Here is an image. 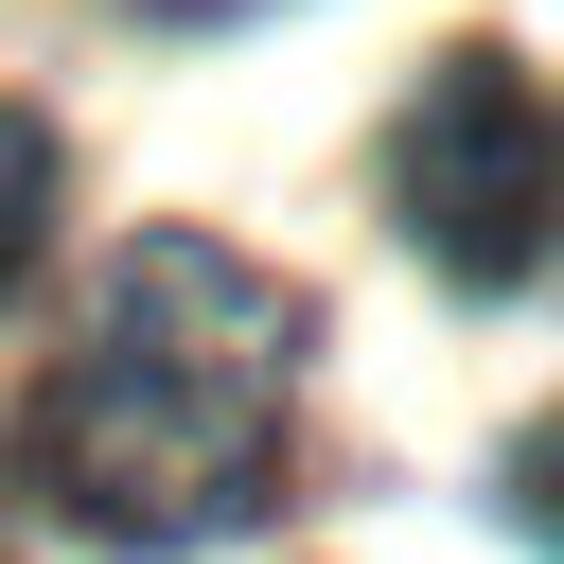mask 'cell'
<instances>
[{
  "mask_svg": "<svg viewBox=\"0 0 564 564\" xmlns=\"http://www.w3.org/2000/svg\"><path fill=\"white\" fill-rule=\"evenodd\" d=\"M282 388H300V300L194 229H141L88 300V352L35 405V494L106 546H194L282 476Z\"/></svg>",
  "mask_w": 564,
  "mask_h": 564,
  "instance_id": "obj_1",
  "label": "cell"
},
{
  "mask_svg": "<svg viewBox=\"0 0 564 564\" xmlns=\"http://www.w3.org/2000/svg\"><path fill=\"white\" fill-rule=\"evenodd\" d=\"M388 212L441 282H529L564 247V88L511 35H458L388 123Z\"/></svg>",
  "mask_w": 564,
  "mask_h": 564,
  "instance_id": "obj_2",
  "label": "cell"
},
{
  "mask_svg": "<svg viewBox=\"0 0 564 564\" xmlns=\"http://www.w3.org/2000/svg\"><path fill=\"white\" fill-rule=\"evenodd\" d=\"M35 229H53V123H35V106H0V282L35 264Z\"/></svg>",
  "mask_w": 564,
  "mask_h": 564,
  "instance_id": "obj_3",
  "label": "cell"
},
{
  "mask_svg": "<svg viewBox=\"0 0 564 564\" xmlns=\"http://www.w3.org/2000/svg\"><path fill=\"white\" fill-rule=\"evenodd\" d=\"M511 529H529V546H564V405L511 441Z\"/></svg>",
  "mask_w": 564,
  "mask_h": 564,
  "instance_id": "obj_4",
  "label": "cell"
},
{
  "mask_svg": "<svg viewBox=\"0 0 564 564\" xmlns=\"http://www.w3.org/2000/svg\"><path fill=\"white\" fill-rule=\"evenodd\" d=\"M159 18H229V0H159Z\"/></svg>",
  "mask_w": 564,
  "mask_h": 564,
  "instance_id": "obj_5",
  "label": "cell"
}]
</instances>
